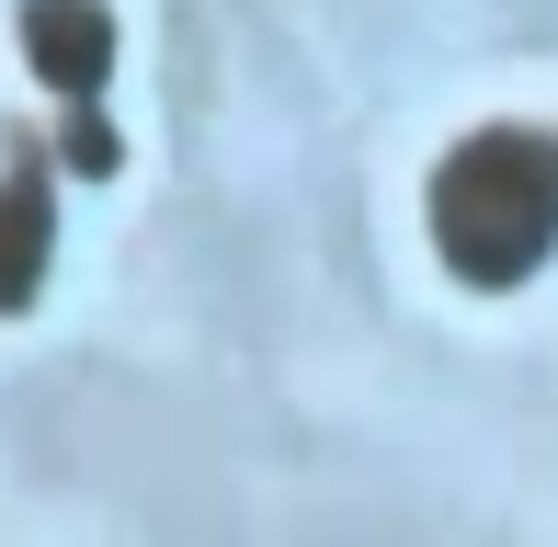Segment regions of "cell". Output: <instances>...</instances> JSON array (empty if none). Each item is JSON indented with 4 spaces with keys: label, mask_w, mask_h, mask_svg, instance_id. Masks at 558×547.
<instances>
[{
    "label": "cell",
    "mask_w": 558,
    "mask_h": 547,
    "mask_svg": "<svg viewBox=\"0 0 558 547\" xmlns=\"http://www.w3.org/2000/svg\"><path fill=\"white\" fill-rule=\"evenodd\" d=\"M422 229H434L445 274H468V285H524V274L558 252V137L547 126H468L434 160Z\"/></svg>",
    "instance_id": "obj_1"
},
{
    "label": "cell",
    "mask_w": 558,
    "mask_h": 547,
    "mask_svg": "<svg viewBox=\"0 0 558 547\" xmlns=\"http://www.w3.org/2000/svg\"><path fill=\"white\" fill-rule=\"evenodd\" d=\"M23 58H35L46 92L92 104V92L114 81V12L104 0H23Z\"/></svg>",
    "instance_id": "obj_2"
},
{
    "label": "cell",
    "mask_w": 558,
    "mask_h": 547,
    "mask_svg": "<svg viewBox=\"0 0 558 547\" xmlns=\"http://www.w3.org/2000/svg\"><path fill=\"white\" fill-rule=\"evenodd\" d=\"M46 252H58V183L23 160L12 183H0V308H23V296L46 285Z\"/></svg>",
    "instance_id": "obj_3"
}]
</instances>
